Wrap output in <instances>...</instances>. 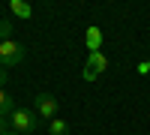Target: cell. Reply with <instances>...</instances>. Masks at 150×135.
Segmentation results:
<instances>
[{
	"label": "cell",
	"mask_w": 150,
	"mask_h": 135,
	"mask_svg": "<svg viewBox=\"0 0 150 135\" xmlns=\"http://www.w3.org/2000/svg\"><path fill=\"white\" fill-rule=\"evenodd\" d=\"M21 60H24V45H21V42H15V39L0 42V66H3V69L18 66Z\"/></svg>",
	"instance_id": "3"
},
{
	"label": "cell",
	"mask_w": 150,
	"mask_h": 135,
	"mask_svg": "<svg viewBox=\"0 0 150 135\" xmlns=\"http://www.w3.org/2000/svg\"><path fill=\"white\" fill-rule=\"evenodd\" d=\"M42 126L39 114L33 111V108H24V105H15V111L9 117V129H15L18 135H27V132H36Z\"/></svg>",
	"instance_id": "1"
},
{
	"label": "cell",
	"mask_w": 150,
	"mask_h": 135,
	"mask_svg": "<svg viewBox=\"0 0 150 135\" xmlns=\"http://www.w3.org/2000/svg\"><path fill=\"white\" fill-rule=\"evenodd\" d=\"M48 135H69V123L60 120V117H54L51 123H48Z\"/></svg>",
	"instance_id": "8"
},
{
	"label": "cell",
	"mask_w": 150,
	"mask_h": 135,
	"mask_svg": "<svg viewBox=\"0 0 150 135\" xmlns=\"http://www.w3.org/2000/svg\"><path fill=\"white\" fill-rule=\"evenodd\" d=\"M6 81H9V69L0 66V87H6Z\"/></svg>",
	"instance_id": "10"
},
{
	"label": "cell",
	"mask_w": 150,
	"mask_h": 135,
	"mask_svg": "<svg viewBox=\"0 0 150 135\" xmlns=\"http://www.w3.org/2000/svg\"><path fill=\"white\" fill-rule=\"evenodd\" d=\"M12 111H15V102L6 93V87H0V117H12Z\"/></svg>",
	"instance_id": "7"
},
{
	"label": "cell",
	"mask_w": 150,
	"mask_h": 135,
	"mask_svg": "<svg viewBox=\"0 0 150 135\" xmlns=\"http://www.w3.org/2000/svg\"><path fill=\"white\" fill-rule=\"evenodd\" d=\"M9 12H12L15 18H21V21L33 18V6H30V3H24V0H9Z\"/></svg>",
	"instance_id": "5"
},
{
	"label": "cell",
	"mask_w": 150,
	"mask_h": 135,
	"mask_svg": "<svg viewBox=\"0 0 150 135\" xmlns=\"http://www.w3.org/2000/svg\"><path fill=\"white\" fill-rule=\"evenodd\" d=\"M6 135H18V132H15V129H9V132H6Z\"/></svg>",
	"instance_id": "12"
},
{
	"label": "cell",
	"mask_w": 150,
	"mask_h": 135,
	"mask_svg": "<svg viewBox=\"0 0 150 135\" xmlns=\"http://www.w3.org/2000/svg\"><path fill=\"white\" fill-rule=\"evenodd\" d=\"M12 39V21L9 18H0V42Z\"/></svg>",
	"instance_id": "9"
},
{
	"label": "cell",
	"mask_w": 150,
	"mask_h": 135,
	"mask_svg": "<svg viewBox=\"0 0 150 135\" xmlns=\"http://www.w3.org/2000/svg\"><path fill=\"white\" fill-rule=\"evenodd\" d=\"M33 111L39 114V120H51L57 117V111H60V105H57V99H54V93H48V90H42V93H36L33 96Z\"/></svg>",
	"instance_id": "2"
},
{
	"label": "cell",
	"mask_w": 150,
	"mask_h": 135,
	"mask_svg": "<svg viewBox=\"0 0 150 135\" xmlns=\"http://www.w3.org/2000/svg\"><path fill=\"white\" fill-rule=\"evenodd\" d=\"M9 132V117H0V135Z\"/></svg>",
	"instance_id": "11"
},
{
	"label": "cell",
	"mask_w": 150,
	"mask_h": 135,
	"mask_svg": "<svg viewBox=\"0 0 150 135\" xmlns=\"http://www.w3.org/2000/svg\"><path fill=\"white\" fill-rule=\"evenodd\" d=\"M105 69H108V57L102 51H90L87 54V66H84V81H96Z\"/></svg>",
	"instance_id": "4"
},
{
	"label": "cell",
	"mask_w": 150,
	"mask_h": 135,
	"mask_svg": "<svg viewBox=\"0 0 150 135\" xmlns=\"http://www.w3.org/2000/svg\"><path fill=\"white\" fill-rule=\"evenodd\" d=\"M84 39H87V48H90V51H99V45H102V30H99L96 24H90L87 33H84Z\"/></svg>",
	"instance_id": "6"
}]
</instances>
